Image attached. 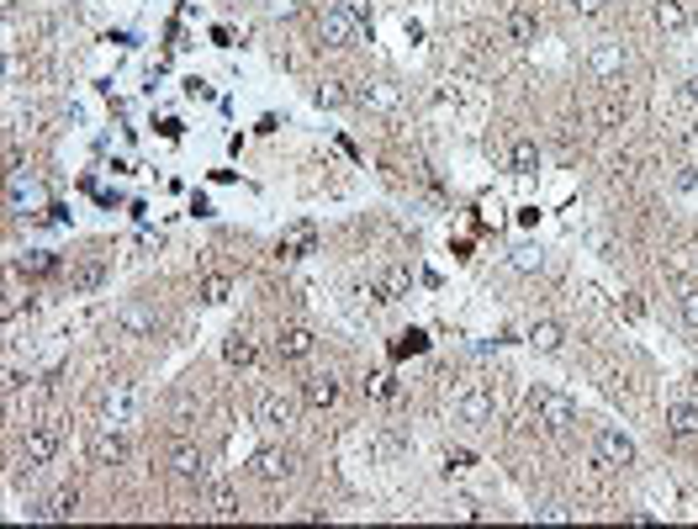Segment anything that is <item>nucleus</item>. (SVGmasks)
<instances>
[{
	"instance_id": "obj_1",
	"label": "nucleus",
	"mask_w": 698,
	"mask_h": 529,
	"mask_svg": "<svg viewBox=\"0 0 698 529\" xmlns=\"http://www.w3.org/2000/svg\"><path fill=\"white\" fill-rule=\"evenodd\" d=\"M529 418H535L546 435H566V429L577 424V403H572L566 392H555V387H535V392H529Z\"/></svg>"
},
{
	"instance_id": "obj_2",
	"label": "nucleus",
	"mask_w": 698,
	"mask_h": 529,
	"mask_svg": "<svg viewBox=\"0 0 698 529\" xmlns=\"http://www.w3.org/2000/svg\"><path fill=\"white\" fill-rule=\"evenodd\" d=\"M95 418L112 424V429L138 424V387H133V381H106V387L95 392Z\"/></svg>"
},
{
	"instance_id": "obj_3",
	"label": "nucleus",
	"mask_w": 698,
	"mask_h": 529,
	"mask_svg": "<svg viewBox=\"0 0 698 529\" xmlns=\"http://www.w3.org/2000/svg\"><path fill=\"white\" fill-rule=\"evenodd\" d=\"M312 27H318V43H323V48H355V43L365 37L360 16H355L349 5H323Z\"/></svg>"
},
{
	"instance_id": "obj_4",
	"label": "nucleus",
	"mask_w": 698,
	"mask_h": 529,
	"mask_svg": "<svg viewBox=\"0 0 698 529\" xmlns=\"http://www.w3.org/2000/svg\"><path fill=\"white\" fill-rule=\"evenodd\" d=\"M450 407H456L466 424H487L492 418V387L487 381H456L450 387Z\"/></svg>"
},
{
	"instance_id": "obj_5",
	"label": "nucleus",
	"mask_w": 698,
	"mask_h": 529,
	"mask_svg": "<svg viewBox=\"0 0 698 529\" xmlns=\"http://www.w3.org/2000/svg\"><path fill=\"white\" fill-rule=\"evenodd\" d=\"M593 461H598L604 471L635 466V439L619 435V429H598V435H593Z\"/></svg>"
},
{
	"instance_id": "obj_6",
	"label": "nucleus",
	"mask_w": 698,
	"mask_h": 529,
	"mask_svg": "<svg viewBox=\"0 0 698 529\" xmlns=\"http://www.w3.org/2000/svg\"><path fill=\"white\" fill-rule=\"evenodd\" d=\"M59 424H32L27 439H22V466L37 471V466H48L54 456H59Z\"/></svg>"
},
{
	"instance_id": "obj_7",
	"label": "nucleus",
	"mask_w": 698,
	"mask_h": 529,
	"mask_svg": "<svg viewBox=\"0 0 698 529\" xmlns=\"http://www.w3.org/2000/svg\"><path fill=\"white\" fill-rule=\"evenodd\" d=\"M11 212L16 218H48L54 212V201H48V191L37 186V181H27V175H11Z\"/></svg>"
},
{
	"instance_id": "obj_8",
	"label": "nucleus",
	"mask_w": 698,
	"mask_h": 529,
	"mask_svg": "<svg viewBox=\"0 0 698 529\" xmlns=\"http://www.w3.org/2000/svg\"><path fill=\"white\" fill-rule=\"evenodd\" d=\"M117 334L122 339H153L159 334V312L149 302H122L117 308Z\"/></svg>"
},
{
	"instance_id": "obj_9",
	"label": "nucleus",
	"mask_w": 698,
	"mask_h": 529,
	"mask_svg": "<svg viewBox=\"0 0 698 529\" xmlns=\"http://www.w3.org/2000/svg\"><path fill=\"white\" fill-rule=\"evenodd\" d=\"M85 456H91L95 466H122V461H127V439H122V429L101 424V429L85 439Z\"/></svg>"
},
{
	"instance_id": "obj_10",
	"label": "nucleus",
	"mask_w": 698,
	"mask_h": 529,
	"mask_svg": "<svg viewBox=\"0 0 698 529\" xmlns=\"http://www.w3.org/2000/svg\"><path fill=\"white\" fill-rule=\"evenodd\" d=\"M312 349H318V339H312V328H302V323H291V328L275 334V360L280 366H302Z\"/></svg>"
},
{
	"instance_id": "obj_11",
	"label": "nucleus",
	"mask_w": 698,
	"mask_h": 529,
	"mask_svg": "<svg viewBox=\"0 0 698 529\" xmlns=\"http://www.w3.org/2000/svg\"><path fill=\"white\" fill-rule=\"evenodd\" d=\"M624 64H630V48H624V43H593V54H587V74H593V80H619V74H624Z\"/></svg>"
},
{
	"instance_id": "obj_12",
	"label": "nucleus",
	"mask_w": 698,
	"mask_h": 529,
	"mask_svg": "<svg viewBox=\"0 0 698 529\" xmlns=\"http://www.w3.org/2000/svg\"><path fill=\"white\" fill-rule=\"evenodd\" d=\"M254 424H265V429H291V424H297V403L280 397V392H260V397H254Z\"/></svg>"
},
{
	"instance_id": "obj_13",
	"label": "nucleus",
	"mask_w": 698,
	"mask_h": 529,
	"mask_svg": "<svg viewBox=\"0 0 698 529\" xmlns=\"http://www.w3.org/2000/svg\"><path fill=\"white\" fill-rule=\"evenodd\" d=\"M297 471V456L286 450V445H265V450H254V476L260 482H286Z\"/></svg>"
},
{
	"instance_id": "obj_14",
	"label": "nucleus",
	"mask_w": 698,
	"mask_h": 529,
	"mask_svg": "<svg viewBox=\"0 0 698 529\" xmlns=\"http://www.w3.org/2000/svg\"><path fill=\"white\" fill-rule=\"evenodd\" d=\"M355 101H360L365 112H376V117H392L397 106H402V91H397L392 80H365L360 91H355Z\"/></svg>"
},
{
	"instance_id": "obj_15",
	"label": "nucleus",
	"mask_w": 698,
	"mask_h": 529,
	"mask_svg": "<svg viewBox=\"0 0 698 529\" xmlns=\"http://www.w3.org/2000/svg\"><path fill=\"white\" fill-rule=\"evenodd\" d=\"M312 250H318V228H312V222H291V228L275 239V254H280V260H307Z\"/></svg>"
},
{
	"instance_id": "obj_16",
	"label": "nucleus",
	"mask_w": 698,
	"mask_h": 529,
	"mask_svg": "<svg viewBox=\"0 0 698 529\" xmlns=\"http://www.w3.org/2000/svg\"><path fill=\"white\" fill-rule=\"evenodd\" d=\"M651 22L662 32H688L693 27V0H656L651 5Z\"/></svg>"
},
{
	"instance_id": "obj_17",
	"label": "nucleus",
	"mask_w": 698,
	"mask_h": 529,
	"mask_svg": "<svg viewBox=\"0 0 698 529\" xmlns=\"http://www.w3.org/2000/svg\"><path fill=\"white\" fill-rule=\"evenodd\" d=\"M339 392H344V387H339L334 371H318V376H307V381H302V403L307 407H334Z\"/></svg>"
},
{
	"instance_id": "obj_18",
	"label": "nucleus",
	"mask_w": 698,
	"mask_h": 529,
	"mask_svg": "<svg viewBox=\"0 0 698 529\" xmlns=\"http://www.w3.org/2000/svg\"><path fill=\"white\" fill-rule=\"evenodd\" d=\"M170 476H181V482H202V476H207V456H202L196 445H175V450H170Z\"/></svg>"
},
{
	"instance_id": "obj_19",
	"label": "nucleus",
	"mask_w": 698,
	"mask_h": 529,
	"mask_svg": "<svg viewBox=\"0 0 698 529\" xmlns=\"http://www.w3.org/2000/svg\"><path fill=\"white\" fill-rule=\"evenodd\" d=\"M106 276H112V265H106V260H80V265L69 270V291H80V297H85V291H101Z\"/></svg>"
},
{
	"instance_id": "obj_20",
	"label": "nucleus",
	"mask_w": 698,
	"mask_h": 529,
	"mask_svg": "<svg viewBox=\"0 0 698 529\" xmlns=\"http://www.w3.org/2000/svg\"><path fill=\"white\" fill-rule=\"evenodd\" d=\"M222 360H228V366H239V371H249V366L260 360V344H254V334L233 328V334L222 339Z\"/></svg>"
},
{
	"instance_id": "obj_21",
	"label": "nucleus",
	"mask_w": 698,
	"mask_h": 529,
	"mask_svg": "<svg viewBox=\"0 0 698 529\" xmlns=\"http://www.w3.org/2000/svg\"><path fill=\"white\" fill-rule=\"evenodd\" d=\"M535 32H540L535 11L514 5V11H508V22H503V37H508V48H529V43H535Z\"/></svg>"
},
{
	"instance_id": "obj_22",
	"label": "nucleus",
	"mask_w": 698,
	"mask_h": 529,
	"mask_svg": "<svg viewBox=\"0 0 698 529\" xmlns=\"http://www.w3.org/2000/svg\"><path fill=\"white\" fill-rule=\"evenodd\" d=\"M196 297H202L207 308H222V302L233 297V276H222V270H207V276L196 280Z\"/></svg>"
},
{
	"instance_id": "obj_23",
	"label": "nucleus",
	"mask_w": 698,
	"mask_h": 529,
	"mask_svg": "<svg viewBox=\"0 0 698 529\" xmlns=\"http://www.w3.org/2000/svg\"><path fill=\"white\" fill-rule=\"evenodd\" d=\"M667 435L672 439H693L698 435V407L693 403H672L667 407Z\"/></svg>"
},
{
	"instance_id": "obj_24",
	"label": "nucleus",
	"mask_w": 698,
	"mask_h": 529,
	"mask_svg": "<svg viewBox=\"0 0 698 529\" xmlns=\"http://www.w3.org/2000/svg\"><path fill=\"white\" fill-rule=\"evenodd\" d=\"M508 170H514V175H535V170H540L535 138H514V143H508Z\"/></svg>"
},
{
	"instance_id": "obj_25",
	"label": "nucleus",
	"mask_w": 698,
	"mask_h": 529,
	"mask_svg": "<svg viewBox=\"0 0 698 529\" xmlns=\"http://www.w3.org/2000/svg\"><path fill=\"white\" fill-rule=\"evenodd\" d=\"M529 344H535V349H540V355H555V349H561V344H566V328H561V323H535V328H529Z\"/></svg>"
},
{
	"instance_id": "obj_26",
	"label": "nucleus",
	"mask_w": 698,
	"mask_h": 529,
	"mask_svg": "<svg viewBox=\"0 0 698 529\" xmlns=\"http://www.w3.org/2000/svg\"><path fill=\"white\" fill-rule=\"evenodd\" d=\"M11 265H16V276H48V270H54L59 260H54L48 250H22L16 260H11Z\"/></svg>"
},
{
	"instance_id": "obj_27",
	"label": "nucleus",
	"mask_w": 698,
	"mask_h": 529,
	"mask_svg": "<svg viewBox=\"0 0 698 529\" xmlns=\"http://www.w3.org/2000/svg\"><path fill=\"white\" fill-rule=\"evenodd\" d=\"M202 508H207L212 519H233V514H239V498H233V487L217 482V487H207V503H202Z\"/></svg>"
},
{
	"instance_id": "obj_28",
	"label": "nucleus",
	"mask_w": 698,
	"mask_h": 529,
	"mask_svg": "<svg viewBox=\"0 0 698 529\" xmlns=\"http://www.w3.org/2000/svg\"><path fill=\"white\" fill-rule=\"evenodd\" d=\"M43 514H48V519H74V514H80V493H74V487H59L54 498L43 503Z\"/></svg>"
},
{
	"instance_id": "obj_29",
	"label": "nucleus",
	"mask_w": 698,
	"mask_h": 529,
	"mask_svg": "<svg viewBox=\"0 0 698 529\" xmlns=\"http://www.w3.org/2000/svg\"><path fill=\"white\" fill-rule=\"evenodd\" d=\"M408 286H413V280H408L402 265H387V270H381V297H387V302H402V297H408Z\"/></svg>"
},
{
	"instance_id": "obj_30",
	"label": "nucleus",
	"mask_w": 698,
	"mask_h": 529,
	"mask_svg": "<svg viewBox=\"0 0 698 529\" xmlns=\"http://www.w3.org/2000/svg\"><path fill=\"white\" fill-rule=\"evenodd\" d=\"M677 312H683L688 328H698V280H683V286H677Z\"/></svg>"
},
{
	"instance_id": "obj_31",
	"label": "nucleus",
	"mask_w": 698,
	"mask_h": 529,
	"mask_svg": "<svg viewBox=\"0 0 698 529\" xmlns=\"http://www.w3.org/2000/svg\"><path fill=\"white\" fill-rule=\"evenodd\" d=\"M318 106H344V101H355V95L344 91V80H318Z\"/></svg>"
},
{
	"instance_id": "obj_32",
	"label": "nucleus",
	"mask_w": 698,
	"mask_h": 529,
	"mask_svg": "<svg viewBox=\"0 0 698 529\" xmlns=\"http://www.w3.org/2000/svg\"><path fill=\"white\" fill-rule=\"evenodd\" d=\"M593 117H598V127H624V101H619V95H608Z\"/></svg>"
},
{
	"instance_id": "obj_33",
	"label": "nucleus",
	"mask_w": 698,
	"mask_h": 529,
	"mask_svg": "<svg viewBox=\"0 0 698 529\" xmlns=\"http://www.w3.org/2000/svg\"><path fill=\"white\" fill-rule=\"evenodd\" d=\"M392 349H397V355H424V349H428V339L418 334V328H408V334H402V339H397Z\"/></svg>"
},
{
	"instance_id": "obj_34",
	"label": "nucleus",
	"mask_w": 698,
	"mask_h": 529,
	"mask_svg": "<svg viewBox=\"0 0 698 529\" xmlns=\"http://www.w3.org/2000/svg\"><path fill=\"white\" fill-rule=\"evenodd\" d=\"M677 106H683V112H698V74H693V80H683V91H677Z\"/></svg>"
},
{
	"instance_id": "obj_35",
	"label": "nucleus",
	"mask_w": 698,
	"mask_h": 529,
	"mask_svg": "<svg viewBox=\"0 0 698 529\" xmlns=\"http://www.w3.org/2000/svg\"><path fill=\"white\" fill-rule=\"evenodd\" d=\"M535 519H546V524H566L572 514H566V508H555V503H540V508H535Z\"/></svg>"
},
{
	"instance_id": "obj_36",
	"label": "nucleus",
	"mask_w": 698,
	"mask_h": 529,
	"mask_svg": "<svg viewBox=\"0 0 698 529\" xmlns=\"http://www.w3.org/2000/svg\"><path fill=\"white\" fill-rule=\"evenodd\" d=\"M471 466V450H445V471H466Z\"/></svg>"
},
{
	"instance_id": "obj_37",
	"label": "nucleus",
	"mask_w": 698,
	"mask_h": 529,
	"mask_svg": "<svg viewBox=\"0 0 698 529\" xmlns=\"http://www.w3.org/2000/svg\"><path fill=\"white\" fill-rule=\"evenodd\" d=\"M370 397H392V376H387V371L370 376Z\"/></svg>"
},
{
	"instance_id": "obj_38",
	"label": "nucleus",
	"mask_w": 698,
	"mask_h": 529,
	"mask_svg": "<svg viewBox=\"0 0 698 529\" xmlns=\"http://www.w3.org/2000/svg\"><path fill=\"white\" fill-rule=\"evenodd\" d=\"M514 270H540V254H535V250H518L514 254Z\"/></svg>"
},
{
	"instance_id": "obj_39",
	"label": "nucleus",
	"mask_w": 698,
	"mask_h": 529,
	"mask_svg": "<svg viewBox=\"0 0 698 529\" xmlns=\"http://www.w3.org/2000/svg\"><path fill=\"white\" fill-rule=\"evenodd\" d=\"M5 170H11V175H22V149H16V143H5Z\"/></svg>"
},
{
	"instance_id": "obj_40",
	"label": "nucleus",
	"mask_w": 698,
	"mask_h": 529,
	"mask_svg": "<svg viewBox=\"0 0 698 529\" xmlns=\"http://www.w3.org/2000/svg\"><path fill=\"white\" fill-rule=\"evenodd\" d=\"M572 11H582V16H598V11H604V0H572Z\"/></svg>"
},
{
	"instance_id": "obj_41",
	"label": "nucleus",
	"mask_w": 698,
	"mask_h": 529,
	"mask_svg": "<svg viewBox=\"0 0 698 529\" xmlns=\"http://www.w3.org/2000/svg\"><path fill=\"white\" fill-rule=\"evenodd\" d=\"M297 11H302L297 0H275V16H297Z\"/></svg>"
},
{
	"instance_id": "obj_42",
	"label": "nucleus",
	"mask_w": 698,
	"mask_h": 529,
	"mask_svg": "<svg viewBox=\"0 0 698 529\" xmlns=\"http://www.w3.org/2000/svg\"><path fill=\"white\" fill-rule=\"evenodd\" d=\"M604 5H608V0H604Z\"/></svg>"
}]
</instances>
